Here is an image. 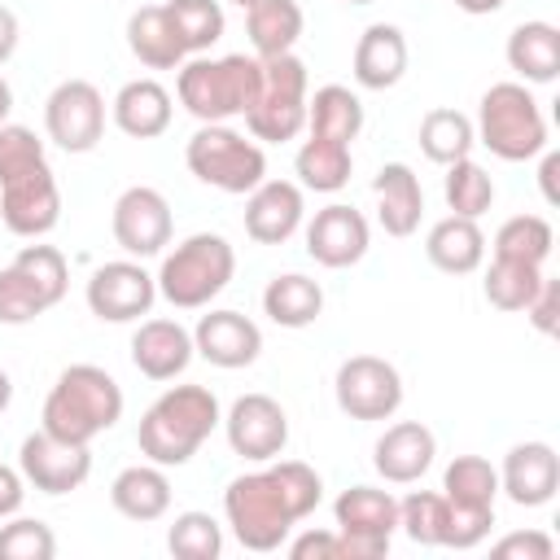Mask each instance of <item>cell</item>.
<instances>
[{
  "mask_svg": "<svg viewBox=\"0 0 560 560\" xmlns=\"http://www.w3.org/2000/svg\"><path fill=\"white\" fill-rule=\"evenodd\" d=\"M324 499V477L302 459H267L258 472H241L223 490V516L245 551H276L289 529Z\"/></svg>",
  "mask_w": 560,
  "mask_h": 560,
  "instance_id": "cell-1",
  "label": "cell"
},
{
  "mask_svg": "<svg viewBox=\"0 0 560 560\" xmlns=\"http://www.w3.org/2000/svg\"><path fill=\"white\" fill-rule=\"evenodd\" d=\"M219 420H223L219 398L206 385H171L140 416V429H136L140 455L149 464L179 468L201 451V442L219 429Z\"/></svg>",
  "mask_w": 560,
  "mask_h": 560,
  "instance_id": "cell-2",
  "label": "cell"
},
{
  "mask_svg": "<svg viewBox=\"0 0 560 560\" xmlns=\"http://www.w3.org/2000/svg\"><path fill=\"white\" fill-rule=\"evenodd\" d=\"M118 420H122V385L96 363H70L44 398L39 429H48L61 442L92 446V438H101Z\"/></svg>",
  "mask_w": 560,
  "mask_h": 560,
  "instance_id": "cell-3",
  "label": "cell"
},
{
  "mask_svg": "<svg viewBox=\"0 0 560 560\" xmlns=\"http://www.w3.org/2000/svg\"><path fill=\"white\" fill-rule=\"evenodd\" d=\"M258 83H262L258 57L228 52V57L184 61L179 79H175V92H179V105L197 122H228V118H245V109L258 96Z\"/></svg>",
  "mask_w": 560,
  "mask_h": 560,
  "instance_id": "cell-4",
  "label": "cell"
},
{
  "mask_svg": "<svg viewBox=\"0 0 560 560\" xmlns=\"http://www.w3.org/2000/svg\"><path fill=\"white\" fill-rule=\"evenodd\" d=\"M232 276H236V249L228 245V236L192 232L162 258L153 280H158V298H166L175 311H197L210 306Z\"/></svg>",
  "mask_w": 560,
  "mask_h": 560,
  "instance_id": "cell-5",
  "label": "cell"
},
{
  "mask_svg": "<svg viewBox=\"0 0 560 560\" xmlns=\"http://www.w3.org/2000/svg\"><path fill=\"white\" fill-rule=\"evenodd\" d=\"M477 144L503 162H529L547 149V118L525 83H490L477 105Z\"/></svg>",
  "mask_w": 560,
  "mask_h": 560,
  "instance_id": "cell-6",
  "label": "cell"
},
{
  "mask_svg": "<svg viewBox=\"0 0 560 560\" xmlns=\"http://www.w3.org/2000/svg\"><path fill=\"white\" fill-rule=\"evenodd\" d=\"M184 162L206 188H219V192H232V197H245L267 179L262 144L245 140L228 122H201L184 144Z\"/></svg>",
  "mask_w": 560,
  "mask_h": 560,
  "instance_id": "cell-7",
  "label": "cell"
},
{
  "mask_svg": "<svg viewBox=\"0 0 560 560\" xmlns=\"http://www.w3.org/2000/svg\"><path fill=\"white\" fill-rule=\"evenodd\" d=\"M258 66H262V83L254 105L245 109V127L254 140L284 144L306 127V96H311L306 61L298 52H280V57H258Z\"/></svg>",
  "mask_w": 560,
  "mask_h": 560,
  "instance_id": "cell-8",
  "label": "cell"
},
{
  "mask_svg": "<svg viewBox=\"0 0 560 560\" xmlns=\"http://www.w3.org/2000/svg\"><path fill=\"white\" fill-rule=\"evenodd\" d=\"M70 289V267L57 245H22L0 271V324L18 328L52 311Z\"/></svg>",
  "mask_w": 560,
  "mask_h": 560,
  "instance_id": "cell-9",
  "label": "cell"
},
{
  "mask_svg": "<svg viewBox=\"0 0 560 560\" xmlns=\"http://www.w3.org/2000/svg\"><path fill=\"white\" fill-rule=\"evenodd\" d=\"M337 560H381L398 529V499L376 486H350L332 503Z\"/></svg>",
  "mask_w": 560,
  "mask_h": 560,
  "instance_id": "cell-10",
  "label": "cell"
},
{
  "mask_svg": "<svg viewBox=\"0 0 560 560\" xmlns=\"http://www.w3.org/2000/svg\"><path fill=\"white\" fill-rule=\"evenodd\" d=\"M44 131L66 153H92L105 136V96L88 79H61L44 101Z\"/></svg>",
  "mask_w": 560,
  "mask_h": 560,
  "instance_id": "cell-11",
  "label": "cell"
},
{
  "mask_svg": "<svg viewBox=\"0 0 560 560\" xmlns=\"http://www.w3.org/2000/svg\"><path fill=\"white\" fill-rule=\"evenodd\" d=\"M57 219H61V188H57V175H52L48 158L9 175V179H0V223L13 236L39 241L57 228Z\"/></svg>",
  "mask_w": 560,
  "mask_h": 560,
  "instance_id": "cell-12",
  "label": "cell"
},
{
  "mask_svg": "<svg viewBox=\"0 0 560 560\" xmlns=\"http://www.w3.org/2000/svg\"><path fill=\"white\" fill-rule=\"evenodd\" d=\"M332 394L350 420H389L402 407V376L389 359L350 354L332 376Z\"/></svg>",
  "mask_w": 560,
  "mask_h": 560,
  "instance_id": "cell-13",
  "label": "cell"
},
{
  "mask_svg": "<svg viewBox=\"0 0 560 560\" xmlns=\"http://www.w3.org/2000/svg\"><path fill=\"white\" fill-rule=\"evenodd\" d=\"M83 298H88V311H92L96 319H105V324H131V319H140V315L153 311V302H158V280H153L140 262L118 258V262H101V267L88 276Z\"/></svg>",
  "mask_w": 560,
  "mask_h": 560,
  "instance_id": "cell-14",
  "label": "cell"
},
{
  "mask_svg": "<svg viewBox=\"0 0 560 560\" xmlns=\"http://www.w3.org/2000/svg\"><path fill=\"white\" fill-rule=\"evenodd\" d=\"M109 232L118 241L122 254L131 258H153L171 245V232H175V219H171V206L158 188L149 184H136L127 192H118L114 201V214H109Z\"/></svg>",
  "mask_w": 560,
  "mask_h": 560,
  "instance_id": "cell-15",
  "label": "cell"
},
{
  "mask_svg": "<svg viewBox=\"0 0 560 560\" xmlns=\"http://www.w3.org/2000/svg\"><path fill=\"white\" fill-rule=\"evenodd\" d=\"M223 433L241 459L267 464L289 446V416L271 394H241L223 416Z\"/></svg>",
  "mask_w": 560,
  "mask_h": 560,
  "instance_id": "cell-16",
  "label": "cell"
},
{
  "mask_svg": "<svg viewBox=\"0 0 560 560\" xmlns=\"http://www.w3.org/2000/svg\"><path fill=\"white\" fill-rule=\"evenodd\" d=\"M18 468H22L26 486H35L44 494H70L92 477V451L83 442H61L48 429H39V433L22 438Z\"/></svg>",
  "mask_w": 560,
  "mask_h": 560,
  "instance_id": "cell-17",
  "label": "cell"
},
{
  "mask_svg": "<svg viewBox=\"0 0 560 560\" xmlns=\"http://www.w3.org/2000/svg\"><path fill=\"white\" fill-rule=\"evenodd\" d=\"M372 245V228L368 219L346 206V201H332L324 210H315V219L306 223V254L328 267V271H341V267H354Z\"/></svg>",
  "mask_w": 560,
  "mask_h": 560,
  "instance_id": "cell-18",
  "label": "cell"
},
{
  "mask_svg": "<svg viewBox=\"0 0 560 560\" xmlns=\"http://www.w3.org/2000/svg\"><path fill=\"white\" fill-rule=\"evenodd\" d=\"M499 490L516 508H542L560 490V455L551 442H516L503 455L499 468Z\"/></svg>",
  "mask_w": 560,
  "mask_h": 560,
  "instance_id": "cell-19",
  "label": "cell"
},
{
  "mask_svg": "<svg viewBox=\"0 0 560 560\" xmlns=\"http://www.w3.org/2000/svg\"><path fill=\"white\" fill-rule=\"evenodd\" d=\"M306 201L302 184L293 179H262L254 192H245V236L254 245H284L302 228Z\"/></svg>",
  "mask_w": 560,
  "mask_h": 560,
  "instance_id": "cell-20",
  "label": "cell"
},
{
  "mask_svg": "<svg viewBox=\"0 0 560 560\" xmlns=\"http://www.w3.org/2000/svg\"><path fill=\"white\" fill-rule=\"evenodd\" d=\"M192 350L206 363H214L223 372H236V368H249L262 354V332L241 311H210L192 328Z\"/></svg>",
  "mask_w": 560,
  "mask_h": 560,
  "instance_id": "cell-21",
  "label": "cell"
},
{
  "mask_svg": "<svg viewBox=\"0 0 560 560\" xmlns=\"http://www.w3.org/2000/svg\"><path fill=\"white\" fill-rule=\"evenodd\" d=\"M433 455H438V438L429 424L420 420H398L389 424L376 446H372V464L376 472L389 481V486H411L420 481L429 468H433Z\"/></svg>",
  "mask_w": 560,
  "mask_h": 560,
  "instance_id": "cell-22",
  "label": "cell"
},
{
  "mask_svg": "<svg viewBox=\"0 0 560 560\" xmlns=\"http://www.w3.org/2000/svg\"><path fill=\"white\" fill-rule=\"evenodd\" d=\"M192 354V332L179 319H144L131 337V363L149 381H175Z\"/></svg>",
  "mask_w": 560,
  "mask_h": 560,
  "instance_id": "cell-23",
  "label": "cell"
},
{
  "mask_svg": "<svg viewBox=\"0 0 560 560\" xmlns=\"http://www.w3.org/2000/svg\"><path fill=\"white\" fill-rule=\"evenodd\" d=\"M372 192H376V219L385 228V236H411L420 228L424 214V188L416 179V171L407 162H385L372 175Z\"/></svg>",
  "mask_w": 560,
  "mask_h": 560,
  "instance_id": "cell-24",
  "label": "cell"
},
{
  "mask_svg": "<svg viewBox=\"0 0 560 560\" xmlns=\"http://www.w3.org/2000/svg\"><path fill=\"white\" fill-rule=\"evenodd\" d=\"M171 92L158 83V79H131L118 88L114 105H109V118L122 136L131 140H158L166 127H171Z\"/></svg>",
  "mask_w": 560,
  "mask_h": 560,
  "instance_id": "cell-25",
  "label": "cell"
},
{
  "mask_svg": "<svg viewBox=\"0 0 560 560\" xmlns=\"http://www.w3.org/2000/svg\"><path fill=\"white\" fill-rule=\"evenodd\" d=\"M407 74V35L389 22H372L354 44V83L385 92Z\"/></svg>",
  "mask_w": 560,
  "mask_h": 560,
  "instance_id": "cell-26",
  "label": "cell"
},
{
  "mask_svg": "<svg viewBox=\"0 0 560 560\" xmlns=\"http://www.w3.org/2000/svg\"><path fill=\"white\" fill-rule=\"evenodd\" d=\"M424 258L446 271V276H472L486 262V232L477 228V219L464 214H446L429 228L424 236Z\"/></svg>",
  "mask_w": 560,
  "mask_h": 560,
  "instance_id": "cell-27",
  "label": "cell"
},
{
  "mask_svg": "<svg viewBox=\"0 0 560 560\" xmlns=\"http://www.w3.org/2000/svg\"><path fill=\"white\" fill-rule=\"evenodd\" d=\"M109 503L127 516V521H162L171 512V481H166V468L162 464H131L114 477L109 486Z\"/></svg>",
  "mask_w": 560,
  "mask_h": 560,
  "instance_id": "cell-28",
  "label": "cell"
},
{
  "mask_svg": "<svg viewBox=\"0 0 560 560\" xmlns=\"http://www.w3.org/2000/svg\"><path fill=\"white\" fill-rule=\"evenodd\" d=\"M127 48H131V57H136L140 66H149V70H179V66L188 61V52H184V44L175 39L171 18H166L162 4H144V9H136V13L127 18Z\"/></svg>",
  "mask_w": 560,
  "mask_h": 560,
  "instance_id": "cell-29",
  "label": "cell"
},
{
  "mask_svg": "<svg viewBox=\"0 0 560 560\" xmlns=\"http://www.w3.org/2000/svg\"><path fill=\"white\" fill-rule=\"evenodd\" d=\"M262 311L280 328H311L324 315V289H319V280H311L302 271H284V276L267 280Z\"/></svg>",
  "mask_w": 560,
  "mask_h": 560,
  "instance_id": "cell-30",
  "label": "cell"
},
{
  "mask_svg": "<svg viewBox=\"0 0 560 560\" xmlns=\"http://www.w3.org/2000/svg\"><path fill=\"white\" fill-rule=\"evenodd\" d=\"M302 4L298 0H254L245 9V31L254 44V57H280L293 52V44L302 39Z\"/></svg>",
  "mask_w": 560,
  "mask_h": 560,
  "instance_id": "cell-31",
  "label": "cell"
},
{
  "mask_svg": "<svg viewBox=\"0 0 560 560\" xmlns=\"http://www.w3.org/2000/svg\"><path fill=\"white\" fill-rule=\"evenodd\" d=\"M503 52L525 83H551L560 74V31L551 22H521Z\"/></svg>",
  "mask_w": 560,
  "mask_h": 560,
  "instance_id": "cell-32",
  "label": "cell"
},
{
  "mask_svg": "<svg viewBox=\"0 0 560 560\" xmlns=\"http://www.w3.org/2000/svg\"><path fill=\"white\" fill-rule=\"evenodd\" d=\"M293 171H298V184L311 188V192H341L350 184L354 158H350V144L346 140L306 136L302 149H298V158H293Z\"/></svg>",
  "mask_w": 560,
  "mask_h": 560,
  "instance_id": "cell-33",
  "label": "cell"
},
{
  "mask_svg": "<svg viewBox=\"0 0 560 560\" xmlns=\"http://www.w3.org/2000/svg\"><path fill=\"white\" fill-rule=\"evenodd\" d=\"M306 131L311 136H328V140H359L363 131V101L341 88V83H324L315 88V96H306Z\"/></svg>",
  "mask_w": 560,
  "mask_h": 560,
  "instance_id": "cell-34",
  "label": "cell"
},
{
  "mask_svg": "<svg viewBox=\"0 0 560 560\" xmlns=\"http://www.w3.org/2000/svg\"><path fill=\"white\" fill-rule=\"evenodd\" d=\"M477 144V131H472V118L459 114V109H429L420 118V153L438 166H451L459 158H468Z\"/></svg>",
  "mask_w": 560,
  "mask_h": 560,
  "instance_id": "cell-35",
  "label": "cell"
},
{
  "mask_svg": "<svg viewBox=\"0 0 560 560\" xmlns=\"http://www.w3.org/2000/svg\"><path fill=\"white\" fill-rule=\"evenodd\" d=\"M442 499L459 508H494L499 499V468L481 455H455L442 472Z\"/></svg>",
  "mask_w": 560,
  "mask_h": 560,
  "instance_id": "cell-36",
  "label": "cell"
},
{
  "mask_svg": "<svg viewBox=\"0 0 560 560\" xmlns=\"http://www.w3.org/2000/svg\"><path fill=\"white\" fill-rule=\"evenodd\" d=\"M166 18H171V31L175 39L184 44L188 57H201L210 44L223 39V4L219 0H166L162 4Z\"/></svg>",
  "mask_w": 560,
  "mask_h": 560,
  "instance_id": "cell-37",
  "label": "cell"
},
{
  "mask_svg": "<svg viewBox=\"0 0 560 560\" xmlns=\"http://www.w3.org/2000/svg\"><path fill=\"white\" fill-rule=\"evenodd\" d=\"M542 267H534V262H512V258H490V267H486V280H481V293H486V302L494 306V311H525L529 306V298L538 293V284H542Z\"/></svg>",
  "mask_w": 560,
  "mask_h": 560,
  "instance_id": "cell-38",
  "label": "cell"
},
{
  "mask_svg": "<svg viewBox=\"0 0 560 560\" xmlns=\"http://www.w3.org/2000/svg\"><path fill=\"white\" fill-rule=\"evenodd\" d=\"M556 232L542 214H512L499 232H494V258H512V262H534L542 267L551 258Z\"/></svg>",
  "mask_w": 560,
  "mask_h": 560,
  "instance_id": "cell-39",
  "label": "cell"
},
{
  "mask_svg": "<svg viewBox=\"0 0 560 560\" xmlns=\"http://www.w3.org/2000/svg\"><path fill=\"white\" fill-rule=\"evenodd\" d=\"M446 206L451 214H464V219H481L490 206H494V179L486 175V166H477L472 158H459L446 166Z\"/></svg>",
  "mask_w": 560,
  "mask_h": 560,
  "instance_id": "cell-40",
  "label": "cell"
},
{
  "mask_svg": "<svg viewBox=\"0 0 560 560\" xmlns=\"http://www.w3.org/2000/svg\"><path fill=\"white\" fill-rule=\"evenodd\" d=\"M166 547L175 560H219L223 529L210 512H179L166 529Z\"/></svg>",
  "mask_w": 560,
  "mask_h": 560,
  "instance_id": "cell-41",
  "label": "cell"
},
{
  "mask_svg": "<svg viewBox=\"0 0 560 560\" xmlns=\"http://www.w3.org/2000/svg\"><path fill=\"white\" fill-rule=\"evenodd\" d=\"M398 529L416 547H442L446 542V499L433 490H416L398 503Z\"/></svg>",
  "mask_w": 560,
  "mask_h": 560,
  "instance_id": "cell-42",
  "label": "cell"
},
{
  "mask_svg": "<svg viewBox=\"0 0 560 560\" xmlns=\"http://www.w3.org/2000/svg\"><path fill=\"white\" fill-rule=\"evenodd\" d=\"M57 556V534L44 521L18 516L0 525V560H52Z\"/></svg>",
  "mask_w": 560,
  "mask_h": 560,
  "instance_id": "cell-43",
  "label": "cell"
},
{
  "mask_svg": "<svg viewBox=\"0 0 560 560\" xmlns=\"http://www.w3.org/2000/svg\"><path fill=\"white\" fill-rule=\"evenodd\" d=\"M44 162V140L22 122H0V179Z\"/></svg>",
  "mask_w": 560,
  "mask_h": 560,
  "instance_id": "cell-44",
  "label": "cell"
},
{
  "mask_svg": "<svg viewBox=\"0 0 560 560\" xmlns=\"http://www.w3.org/2000/svg\"><path fill=\"white\" fill-rule=\"evenodd\" d=\"M494 525V508H459V503H446V542L442 547H455V551H472Z\"/></svg>",
  "mask_w": 560,
  "mask_h": 560,
  "instance_id": "cell-45",
  "label": "cell"
},
{
  "mask_svg": "<svg viewBox=\"0 0 560 560\" xmlns=\"http://www.w3.org/2000/svg\"><path fill=\"white\" fill-rule=\"evenodd\" d=\"M490 551L499 560H551L556 556V542L542 529H516V534H503Z\"/></svg>",
  "mask_w": 560,
  "mask_h": 560,
  "instance_id": "cell-46",
  "label": "cell"
},
{
  "mask_svg": "<svg viewBox=\"0 0 560 560\" xmlns=\"http://www.w3.org/2000/svg\"><path fill=\"white\" fill-rule=\"evenodd\" d=\"M525 315H529V324H534L542 337H551V332L560 328V280H556V276H542V284H538V293L529 298Z\"/></svg>",
  "mask_w": 560,
  "mask_h": 560,
  "instance_id": "cell-47",
  "label": "cell"
},
{
  "mask_svg": "<svg viewBox=\"0 0 560 560\" xmlns=\"http://www.w3.org/2000/svg\"><path fill=\"white\" fill-rule=\"evenodd\" d=\"M293 560H337V529H306L289 542Z\"/></svg>",
  "mask_w": 560,
  "mask_h": 560,
  "instance_id": "cell-48",
  "label": "cell"
},
{
  "mask_svg": "<svg viewBox=\"0 0 560 560\" xmlns=\"http://www.w3.org/2000/svg\"><path fill=\"white\" fill-rule=\"evenodd\" d=\"M22 499H26V477H22V468H9V464H0V521L18 516Z\"/></svg>",
  "mask_w": 560,
  "mask_h": 560,
  "instance_id": "cell-49",
  "label": "cell"
},
{
  "mask_svg": "<svg viewBox=\"0 0 560 560\" xmlns=\"http://www.w3.org/2000/svg\"><path fill=\"white\" fill-rule=\"evenodd\" d=\"M18 39H22V26H18V13L9 4H0V66L18 52Z\"/></svg>",
  "mask_w": 560,
  "mask_h": 560,
  "instance_id": "cell-50",
  "label": "cell"
},
{
  "mask_svg": "<svg viewBox=\"0 0 560 560\" xmlns=\"http://www.w3.org/2000/svg\"><path fill=\"white\" fill-rule=\"evenodd\" d=\"M556 171H560V153H547L542 149V171H538V184H542V197L556 206L560 201V192H556Z\"/></svg>",
  "mask_w": 560,
  "mask_h": 560,
  "instance_id": "cell-51",
  "label": "cell"
},
{
  "mask_svg": "<svg viewBox=\"0 0 560 560\" xmlns=\"http://www.w3.org/2000/svg\"><path fill=\"white\" fill-rule=\"evenodd\" d=\"M508 0H455V9H464V13H472V18H481V13H499Z\"/></svg>",
  "mask_w": 560,
  "mask_h": 560,
  "instance_id": "cell-52",
  "label": "cell"
},
{
  "mask_svg": "<svg viewBox=\"0 0 560 560\" xmlns=\"http://www.w3.org/2000/svg\"><path fill=\"white\" fill-rule=\"evenodd\" d=\"M9 109H13V88L0 79V122H9Z\"/></svg>",
  "mask_w": 560,
  "mask_h": 560,
  "instance_id": "cell-53",
  "label": "cell"
},
{
  "mask_svg": "<svg viewBox=\"0 0 560 560\" xmlns=\"http://www.w3.org/2000/svg\"><path fill=\"white\" fill-rule=\"evenodd\" d=\"M9 402H13V381H9V372L0 368V411H4Z\"/></svg>",
  "mask_w": 560,
  "mask_h": 560,
  "instance_id": "cell-54",
  "label": "cell"
},
{
  "mask_svg": "<svg viewBox=\"0 0 560 560\" xmlns=\"http://www.w3.org/2000/svg\"><path fill=\"white\" fill-rule=\"evenodd\" d=\"M228 4H241V9H249V4H254V0H228Z\"/></svg>",
  "mask_w": 560,
  "mask_h": 560,
  "instance_id": "cell-55",
  "label": "cell"
},
{
  "mask_svg": "<svg viewBox=\"0 0 560 560\" xmlns=\"http://www.w3.org/2000/svg\"><path fill=\"white\" fill-rule=\"evenodd\" d=\"M341 4H372V0H341Z\"/></svg>",
  "mask_w": 560,
  "mask_h": 560,
  "instance_id": "cell-56",
  "label": "cell"
}]
</instances>
